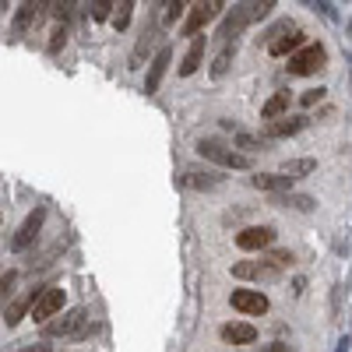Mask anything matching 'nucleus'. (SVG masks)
<instances>
[{"instance_id":"obj_34","label":"nucleus","mask_w":352,"mask_h":352,"mask_svg":"<svg viewBox=\"0 0 352 352\" xmlns=\"http://www.w3.org/2000/svg\"><path fill=\"white\" fill-rule=\"evenodd\" d=\"M11 285H14V272H8V275H0V300L11 292Z\"/></svg>"},{"instance_id":"obj_29","label":"nucleus","mask_w":352,"mask_h":352,"mask_svg":"<svg viewBox=\"0 0 352 352\" xmlns=\"http://www.w3.org/2000/svg\"><path fill=\"white\" fill-rule=\"evenodd\" d=\"M113 4H116V0H92V4H88L92 21H109L113 18Z\"/></svg>"},{"instance_id":"obj_32","label":"nucleus","mask_w":352,"mask_h":352,"mask_svg":"<svg viewBox=\"0 0 352 352\" xmlns=\"http://www.w3.org/2000/svg\"><path fill=\"white\" fill-rule=\"evenodd\" d=\"M324 92H328V88H310V92H303V96H300V102L310 109V106H317L320 99H324Z\"/></svg>"},{"instance_id":"obj_18","label":"nucleus","mask_w":352,"mask_h":352,"mask_svg":"<svg viewBox=\"0 0 352 352\" xmlns=\"http://www.w3.org/2000/svg\"><path fill=\"white\" fill-rule=\"evenodd\" d=\"M39 296V289H32V292H25V296H18V300H11L8 303V310H4V320H8V328H14L18 320L28 314V307H32V300Z\"/></svg>"},{"instance_id":"obj_27","label":"nucleus","mask_w":352,"mask_h":352,"mask_svg":"<svg viewBox=\"0 0 352 352\" xmlns=\"http://www.w3.org/2000/svg\"><path fill=\"white\" fill-rule=\"evenodd\" d=\"M190 4H194V0H166V14H162V21L173 25L176 18H184V14L190 11Z\"/></svg>"},{"instance_id":"obj_25","label":"nucleus","mask_w":352,"mask_h":352,"mask_svg":"<svg viewBox=\"0 0 352 352\" xmlns=\"http://www.w3.org/2000/svg\"><path fill=\"white\" fill-rule=\"evenodd\" d=\"M232 144H236L243 155H250V152H264V148H268V138H254V134H243V131H240Z\"/></svg>"},{"instance_id":"obj_30","label":"nucleus","mask_w":352,"mask_h":352,"mask_svg":"<svg viewBox=\"0 0 352 352\" xmlns=\"http://www.w3.org/2000/svg\"><path fill=\"white\" fill-rule=\"evenodd\" d=\"M64 43H67V25L64 21H56V28H53V32H50V53H60L64 50Z\"/></svg>"},{"instance_id":"obj_12","label":"nucleus","mask_w":352,"mask_h":352,"mask_svg":"<svg viewBox=\"0 0 352 352\" xmlns=\"http://www.w3.org/2000/svg\"><path fill=\"white\" fill-rule=\"evenodd\" d=\"M43 14H46V11H43V0H25V4L18 8V14H14V21H11V28H14V36L28 32V28H36Z\"/></svg>"},{"instance_id":"obj_24","label":"nucleus","mask_w":352,"mask_h":352,"mask_svg":"<svg viewBox=\"0 0 352 352\" xmlns=\"http://www.w3.org/2000/svg\"><path fill=\"white\" fill-rule=\"evenodd\" d=\"M74 8H78V0H43V11L53 14L56 21H64V25H67V18L74 14Z\"/></svg>"},{"instance_id":"obj_23","label":"nucleus","mask_w":352,"mask_h":352,"mask_svg":"<svg viewBox=\"0 0 352 352\" xmlns=\"http://www.w3.org/2000/svg\"><path fill=\"white\" fill-rule=\"evenodd\" d=\"M134 4H138V0H116V4H113V28H116V32H124V28L131 25V14H134Z\"/></svg>"},{"instance_id":"obj_2","label":"nucleus","mask_w":352,"mask_h":352,"mask_svg":"<svg viewBox=\"0 0 352 352\" xmlns=\"http://www.w3.org/2000/svg\"><path fill=\"white\" fill-rule=\"evenodd\" d=\"M289 74L292 78H310V74H317V71H324L328 67V50L320 46V43H307L303 50H296L289 56Z\"/></svg>"},{"instance_id":"obj_4","label":"nucleus","mask_w":352,"mask_h":352,"mask_svg":"<svg viewBox=\"0 0 352 352\" xmlns=\"http://www.w3.org/2000/svg\"><path fill=\"white\" fill-rule=\"evenodd\" d=\"M197 152H201V159H212L222 169H250V155H243L240 148H229V144H222L215 138L197 141Z\"/></svg>"},{"instance_id":"obj_14","label":"nucleus","mask_w":352,"mask_h":352,"mask_svg":"<svg viewBox=\"0 0 352 352\" xmlns=\"http://www.w3.org/2000/svg\"><path fill=\"white\" fill-rule=\"evenodd\" d=\"M250 184L257 190H268V194H285V190H292V176H285V173H257V176H250Z\"/></svg>"},{"instance_id":"obj_10","label":"nucleus","mask_w":352,"mask_h":352,"mask_svg":"<svg viewBox=\"0 0 352 352\" xmlns=\"http://www.w3.org/2000/svg\"><path fill=\"white\" fill-rule=\"evenodd\" d=\"M310 120H307V116H278V120H268V124H264V138H268V141H275V138H292V134H300L303 127H307Z\"/></svg>"},{"instance_id":"obj_1","label":"nucleus","mask_w":352,"mask_h":352,"mask_svg":"<svg viewBox=\"0 0 352 352\" xmlns=\"http://www.w3.org/2000/svg\"><path fill=\"white\" fill-rule=\"evenodd\" d=\"M275 4H278V0H240V4L226 14V21L219 28V39L222 43H232V39L243 32V28H250L261 18H268L275 11Z\"/></svg>"},{"instance_id":"obj_7","label":"nucleus","mask_w":352,"mask_h":352,"mask_svg":"<svg viewBox=\"0 0 352 352\" xmlns=\"http://www.w3.org/2000/svg\"><path fill=\"white\" fill-rule=\"evenodd\" d=\"M43 222H46V208H36L32 215H28L25 222H21V229L11 236V250L14 254H21V250H28L36 243V236H39V229H43Z\"/></svg>"},{"instance_id":"obj_13","label":"nucleus","mask_w":352,"mask_h":352,"mask_svg":"<svg viewBox=\"0 0 352 352\" xmlns=\"http://www.w3.org/2000/svg\"><path fill=\"white\" fill-rule=\"evenodd\" d=\"M222 342H229V345H250V342H257V328L254 324H247V320H229V324H222Z\"/></svg>"},{"instance_id":"obj_6","label":"nucleus","mask_w":352,"mask_h":352,"mask_svg":"<svg viewBox=\"0 0 352 352\" xmlns=\"http://www.w3.org/2000/svg\"><path fill=\"white\" fill-rule=\"evenodd\" d=\"M60 310H64V289L50 285V289H39V296L32 300V307H28V317L39 320V324H46V320L56 317Z\"/></svg>"},{"instance_id":"obj_17","label":"nucleus","mask_w":352,"mask_h":352,"mask_svg":"<svg viewBox=\"0 0 352 352\" xmlns=\"http://www.w3.org/2000/svg\"><path fill=\"white\" fill-rule=\"evenodd\" d=\"M180 184L190 187V190H215L222 184V176L219 173H197V169H190V173L180 176Z\"/></svg>"},{"instance_id":"obj_15","label":"nucleus","mask_w":352,"mask_h":352,"mask_svg":"<svg viewBox=\"0 0 352 352\" xmlns=\"http://www.w3.org/2000/svg\"><path fill=\"white\" fill-rule=\"evenodd\" d=\"M303 46H307V36H303L300 28H296V32L278 36L275 43H268V53H272V56H292V53H296V50H303Z\"/></svg>"},{"instance_id":"obj_36","label":"nucleus","mask_w":352,"mask_h":352,"mask_svg":"<svg viewBox=\"0 0 352 352\" xmlns=\"http://www.w3.org/2000/svg\"><path fill=\"white\" fill-rule=\"evenodd\" d=\"M314 8H320V11H324V18H335V11H331V4H328V0H314Z\"/></svg>"},{"instance_id":"obj_39","label":"nucleus","mask_w":352,"mask_h":352,"mask_svg":"<svg viewBox=\"0 0 352 352\" xmlns=\"http://www.w3.org/2000/svg\"><path fill=\"white\" fill-rule=\"evenodd\" d=\"M349 85H352V56H349Z\"/></svg>"},{"instance_id":"obj_16","label":"nucleus","mask_w":352,"mask_h":352,"mask_svg":"<svg viewBox=\"0 0 352 352\" xmlns=\"http://www.w3.org/2000/svg\"><path fill=\"white\" fill-rule=\"evenodd\" d=\"M204 50H208V39H204V36H194L190 50L184 53V64H180V74H184V78H190V74L201 67V60H204Z\"/></svg>"},{"instance_id":"obj_9","label":"nucleus","mask_w":352,"mask_h":352,"mask_svg":"<svg viewBox=\"0 0 352 352\" xmlns=\"http://www.w3.org/2000/svg\"><path fill=\"white\" fill-rule=\"evenodd\" d=\"M275 243V226H250L236 232V247L240 250H264Z\"/></svg>"},{"instance_id":"obj_11","label":"nucleus","mask_w":352,"mask_h":352,"mask_svg":"<svg viewBox=\"0 0 352 352\" xmlns=\"http://www.w3.org/2000/svg\"><path fill=\"white\" fill-rule=\"evenodd\" d=\"M169 60H173V46H162V50L152 56L148 78H144V92H148V96L159 92V85H162V78H166V71H169Z\"/></svg>"},{"instance_id":"obj_21","label":"nucleus","mask_w":352,"mask_h":352,"mask_svg":"<svg viewBox=\"0 0 352 352\" xmlns=\"http://www.w3.org/2000/svg\"><path fill=\"white\" fill-rule=\"evenodd\" d=\"M155 25H144V32H141V39H138V46H134V56H131V67H141V60H144V53H148L152 46H155Z\"/></svg>"},{"instance_id":"obj_3","label":"nucleus","mask_w":352,"mask_h":352,"mask_svg":"<svg viewBox=\"0 0 352 352\" xmlns=\"http://www.w3.org/2000/svg\"><path fill=\"white\" fill-rule=\"evenodd\" d=\"M46 338H85L88 335V314L85 310H67V314H56L43 324Z\"/></svg>"},{"instance_id":"obj_33","label":"nucleus","mask_w":352,"mask_h":352,"mask_svg":"<svg viewBox=\"0 0 352 352\" xmlns=\"http://www.w3.org/2000/svg\"><path fill=\"white\" fill-rule=\"evenodd\" d=\"M268 257L278 264V268H289V264H292V254H289V250H272Z\"/></svg>"},{"instance_id":"obj_38","label":"nucleus","mask_w":352,"mask_h":352,"mask_svg":"<svg viewBox=\"0 0 352 352\" xmlns=\"http://www.w3.org/2000/svg\"><path fill=\"white\" fill-rule=\"evenodd\" d=\"M8 4H11V0H0V14H4V11H8Z\"/></svg>"},{"instance_id":"obj_40","label":"nucleus","mask_w":352,"mask_h":352,"mask_svg":"<svg viewBox=\"0 0 352 352\" xmlns=\"http://www.w3.org/2000/svg\"><path fill=\"white\" fill-rule=\"evenodd\" d=\"M349 32H352V21H349Z\"/></svg>"},{"instance_id":"obj_22","label":"nucleus","mask_w":352,"mask_h":352,"mask_svg":"<svg viewBox=\"0 0 352 352\" xmlns=\"http://www.w3.org/2000/svg\"><path fill=\"white\" fill-rule=\"evenodd\" d=\"M314 169H317V159H285L278 173L292 176V180H300V176H310Z\"/></svg>"},{"instance_id":"obj_35","label":"nucleus","mask_w":352,"mask_h":352,"mask_svg":"<svg viewBox=\"0 0 352 352\" xmlns=\"http://www.w3.org/2000/svg\"><path fill=\"white\" fill-rule=\"evenodd\" d=\"M257 352H292L285 342H272V345H257Z\"/></svg>"},{"instance_id":"obj_28","label":"nucleus","mask_w":352,"mask_h":352,"mask_svg":"<svg viewBox=\"0 0 352 352\" xmlns=\"http://www.w3.org/2000/svg\"><path fill=\"white\" fill-rule=\"evenodd\" d=\"M232 56H236V46H232V43H226V46H222V53L215 56V64H212V74H215V78L229 71V64H232Z\"/></svg>"},{"instance_id":"obj_19","label":"nucleus","mask_w":352,"mask_h":352,"mask_svg":"<svg viewBox=\"0 0 352 352\" xmlns=\"http://www.w3.org/2000/svg\"><path fill=\"white\" fill-rule=\"evenodd\" d=\"M289 102H292L289 92H275L268 102L261 106V120H278V116H285L289 113Z\"/></svg>"},{"instance_id":"obj_26","label":"nucleus","mask_w":352,"mask_h":352,"mask_svg":"<svg viewBox=\"0 0 352 352\" xmlns=\"http://www.w3.org/2000/svg\"><path fill=\"white\" fill-rule=\"evenodd\" d=\"M289 32H296V21H292V18H282V21H275L261 39H264V46H268V43H275L278 36H289Z\"/></svg>"},{"instance_id":"obj_8","label":"nucleus","mask_w":352,"mask_h":352,"mask_svg":"<svg viewBox=\"0 0 352 352\" xmlns=\"http://www.w3.org/2000/svg\"><path fill=\"white\" fill-rule=\"evenodd\" d=\"M232 310H240V314H250V317H261V314H268V296H264L261 289H236L229 296Z\"/></svg>"},{"instance_id":"obj_5","label":"nucleus","mask_w":352,"mask_h":352,"mask_svg":"<svg viewBox=\"0 0 352 352\" xmlns=\"http://www.w3.org/2000/svg\"><path fill=\"white\" fill-rule=\"evenodd\" d=\"M222 4H226V0H194L190 11H187V18H184V25H180V32H184V36H201L204 25L219 14Z\"/></svg>"},{"instance_id":"obj_31","label":"nucleus","mask_w":352,"mask_h":352,"mask_svg":"<svg viewBox=\"0 0 352 352\" xmlns=\"http://www.w3.org/2000/svg\"><path fill=\"white\" fill-rule=\"evenodd\" d=\"M232 278H257V261H240V264H232Z\"/></svg>"},{"instance_id":"obj_20","label":"nucleus","mask_w":352,"mask_h":352,"mask_svg":"<svg viewBox=\"0 0 352 352\" xmlns=\"http://www.w3.org/2000/svg\"><path fill=\"white\" fill-rule=\"evenodd\" d=\"M272 204H282V208H296V212H314V197L310 194H272Z\"/></svg>"},{"instance_id":"obj_37","label":"nucleus","mask_w":352,"mask_h":352,"mask_svg":"<svg viewBox=\"0 0 352 352\" xmlns=\"http://www.w3.org/2000/svg\"><path fill=\"white\" fill-rule=\"evenodd\" d=\"M18 352H50V345H43V342L39 345H21Z\"/></svg>"}]
</instances>
